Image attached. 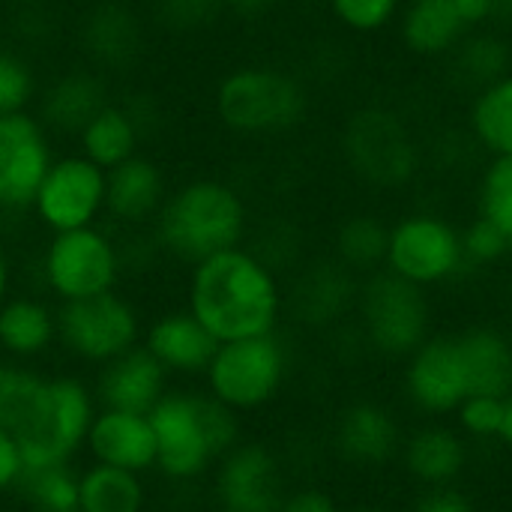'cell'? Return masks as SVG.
I'll return each mask as SVG.
<instances>
[{
	"mask_svg": "<svg viewBox=\"0 0 512 512\" xmlns=\"http://www.w3.org/2000/svg\"><path fill=\"white\" fill-rule=\"evenodd\" d=\"M282 306L285 297L273 264L246 246L225 249L192 267L186 309L219 345L276 333Z\"/></svg>",
	"mask_w": 512,
	"mask_h": 512,
	"instance_id": "obj_1",
	"label": "cell"
},
{
	"mask_svg": "<svg viewBox=\"0 0 512 512\" xmlns=\"http://www.w3.org/2000/svg\"><path fill=\"white\" fill-rule=\"evenodd\" d=\"M249 231V207L237 186L219 177H195L168 192L153 219L156 246L180 261L201 264L210 255L243 246Z\"/></svg>",
	"mask_w": 512,
	"mask_h": 512,
	"instance_id": "obj_2",
	"label": "cell"
},
{
	"mask_svg": "<svg viewBox=\"0 0 512 512\" xmlns=\"http://www.w3.org/2000/svg\"><path fill=\"white\" fill-rule=\"evenodd\" d=\"M147 417L156 432V468L177 483L204 477L240 444V414L210 393L168 390Z\"/></svg>",
	"mask_w": 512,
	"mask_h": 512,
	"instance_id": "obj_3",
	"label": "cell"
},
{
	"mask_svg": "<svg viewBox=\"0 0 512 512\" xmlns=\"http://www.w3.org/2000/svg\"><path fill=\"white\" fill-rule=\"evenodd\" d=\"M216 117L243 138L282 135L303 123L309 96L303 84L276 66L249 63L231 69L213 93Z\"/></svg>",
	"mask_w": 512,
	"mask_h": 512,
	"instance_id": "obj_4",
	"label": "cell"
},
{
	"mask_svg": "<svg viewBox=\"0 0 512 512\" xmlns=\"http://www.w3.org/2000/svg\"><path fill=\"white\" fill-rule=\"evenodd\" d=\"M96 420L93 390L69 375L45 378L42 402L33 420L15 435L24 471L72 462L84 447L87 432Z\"/></svg>",
	"mask_w": 512,
	"mask_h": 512,
	"instance_id": "obj_5",
	"label": "cell"
},
{
	"mask_svg": "<svg viewBox=\"0 0 512 512\" xmlns=\"http://www.w3.org/2000/svg\"><path fill=\"white\" fill-rule=\"evenodd\" d=\"M207 393L237 414L270 405L288 378V351L276 333L222 342L207 372Z\"/></svg>",
	"mask_w": 512,
	"mask_h": 512,
	"instance_id": "obj_6",
	"label": "cell"
},
{
	"mask_svg": "<svg viewBox=\"0 0 512 512\" xmlns=\"http://www.w3.org/2000/svg\"><path fill=\"white\" fill-rule=\"evenodd\" d=\"M42 285L60 303L117 291L123 273V252L117 240L99 225L51 234L42 249Z\"/></svg>",
	"mask_w": 512,
	"mask_h": 512,
	"instance_id": "obj_7",
	"label": "cell"
},
{
	"mask_svg": "<svg viewBox=\"0 0 512 512\" xmlns=\"http://www.w3.org/2000/svg\"><path fill=\"white\" fill-rule=\"evenodd\" d=\"M360 321L366 342L384 357H411L429 339V300L426 288L411 285L390 270L369 273L357 291Z\"/></svg>",
	"mask_w": 512,
	"mask_h": 512,
	"instance_id": "obj_8",
	"label": "cell"
},
{
	"mask_svg": "<svg viewBox=\"0 0 512 512\" xmlns=\"http://www.w3.org/2000/svg\"><path fill=\"white\" fill-rule=\"evenodd\" d=\"M342 150L351 171L378 189H399L420 168V147L411 129L387 108L357 111L345 126Z\"/></svg>",
	"mask_w": 512,
	"mask_h": 512,
	"instance_id": "obj_9",
	"label": "cell"
},
{
	"mask_svg": "<svg viewBox=\"0 0 512 512\" xmlns=\"http://www.w3.org/2000/svg\"><path fill=\"white\" fill-rule=\"evenodd\" d=\"M468 267L462 231L435 213H411L390 225L384 270L393 276L432 288L456 279Z\"/></svg>",
	"mask_w": 512,
	"mask_h": 512,
	"instance_id": "obj_10",
	"label": "cell"
},
{
	"mask_svg": "<svg viewBox=\"0 0 512 512\" xmlns=\"http://www.w3.org/2000/svg\"><path fill=\"white\" fill-rule=\"evenodd\" d=\"M57 342L78 360L105 366L141 345V315L117 291L60 303Z\"/></svg>",
	"mask_w": 512,
	"mask_h": 512,
	"instance_id": "obj_11",
	"label": "cell"
},
{
	"mask_svg": "<svg viewBox=\"0 0 512 512\" xmlns=\"http://www.w3.org/2000/svg\"><path fill=\"white\" fill-rule=\"evenodd\" d=\"M30 213L51 234L99 225L105 216V168L81 153L54 156Z\"/></svg>",
	"mask_w": 512,
	"mask_h": 512,
	"instance_id": "obj_12",
	"label": "cell"
},
{
	"mask_svg": "<svg viewBox=\"0 0 512 512\" xmlns=\"http://www.w3.org/2000/svg\"><path fill=\"white\" fill-rule=\"evenodd\" d=\"M54 162L51 132L30 111L0 117V210H30L42 177Z\"/></svg>",
	"mask_w": 512,
	"mask_h": 512,
	"instance_id": "obj_13",
	"label": "cell"
},
{
	"mask_svg": "<svg viewBox=\"0 0 512 512\" xmlns=\"http://www.w3.org/2000/svg\"><path fill=\"white\" fill-rule=\"evenodd\" d=\"M216 501L222 512H279L285 480L264 444H237L216 462Z\"/></svg>",
	"mask_w": 512,
	"mask_h": 512,
	"instance_id": "obj_14",
	"label": "cell"
},
{
	"mask_svg": "<svg viewBox=\"0 0 512 512\" xmlns=\"http://www.w3.org/2000/svg\"><path fill=\"white\" fill-rule=\"evenodd\" d=\"M405 390L414 408H420L429 417L456 414V408L471 396L456 336H429L408 357Z\"/></svg>",
	"mask_w": 512,
	"mask_h": 512,
	"instance_id": "obj_15",
	"label": "cell"
},
{
	"mask_svg": "<svg viewBox=\"0 0 512 512\" xmlns=\"http://www.w3.org/2000/svg\"><path fill=\"white\" fill-rule=\"evenodd\" d=\"M168 177L162 165L144 153L105 171V216L126 228L153 225L168 198Z\"/></svg>",
	"mask_w": 512,
	"mask_h": 512,
	"instance_id": "obj_16",
	"label": "cell"
},
{
	"mask_svg": "<svg viewBox=\"0 0 512 512\" xmlns=\"http://www.w3.org/2000/svg\"><path fill=\"white\" fill-rule=\"evenodd\" d=\"M165 393H168V372L144 345H135L132 351L105 363L93 390L99 408L132 411V414H150Z\"/></svg>",
	"mask_w": 512,
	"mask_h": 512,
	"instance_id": "obj_17",
	"label": "cell"
},
{
	"mask_svg": "<svg viewBox=\"0 0 512 512\" xmlns=\"http://www.w3.org/2000/svg\"><path fill=\"white\" fill-rule=\"evenodd\" d=\"M84 447L99 465L123 468L132 474L156 468V432L147 414L99 408Z\"/></svg>",
	"mask_w": 512,
	"mask_h": 512,
	"instance_id": "obj_18",
	"label": "cell"
},
{
	"mask_svg": "<svg viewBox=\"0 0 512 512\" xmlns=\"http://www.w3.org/2000/svg\"><path fill=\"white\" fill-rule=\"evenodd\" d=\"M141 345L159 360L168 375H204L219 348L210 330L189 309L159 315L147 327Z\"/></svg>",
	"mask_w": 512,
	"mask_h": 512,
	"instance_id": "obj_19",
	"label": "cell"
},
{
	"mask_svg": "<svg viewBox=\"0 0 512 512\" xmlns=\"http://www.w3.org/2000/svg\"><path fill=\"white\" fill-rule=\"evenodd\" d=\"M108 105V87L96 69H69L57 75L39 99V120L48 132L78 135L87 120Z\"/></svg>",
	"mask_w": 512,
	"mask_h": 512,
	"instance_id": "obj_20",
	"label": "cell"
},
{
	"mask_svg": "<svg viewBox=\"0 0 512 512\" xmlns=\"http://www.w3.org/2000/svg\"><path fill=\"white\" fill-rule=\"evenodd\" d=\"M399 444V423L378 402H357L336 423V450L351 465H387L396 456Z\"/></svg>",
	"mask_w": 512,
	"mask_h": 512,
	"instance_id": "obj_21",
	"label": "cell"
},
{
	"mask_svg": "<svg viewBox=\"0 0 512 512\" xmlns=\"http://www.w3.org/2000/svg\"><path fill=\"white\" fill-rule=\"evenodd\" d=\"M57 342V309L30 294H9L0 303V351L12 360H33Z\"/></svg>",
	"mask_w": 512,
	"mask_h": 512,
	"instance_id": "obj_22",
	"label": "cell"
},
{
	"mask_svg": "<svg viewBox=\"0 0 512 512\" xmlns=\"http://www.w3.org/2000/svg\"><path fill=\"white\" fill-rule=\"evenodd\" d=\"M402 459L417 483L429 489H444L462 477L468 465V447L462 435L447 426H423L405 441Z\"/></svg>",
	"mask_w": 512,
	"mask_h": 512,
	"instance_id": "obj_23",
	"label": "cell"
},
{
	"mask_svg": "<svg viewBox=\"0 0 512 512\" xmlns=\"http://www.w3.org/2000/svg\"><path fill=\"white\" fill-rule=\"evenodd\" d=\"M402 45L417 57L450 54L471 30L453 0H408L402 9Z\"/></svg>",
	"mask_w": 512,
	"mask_h": 512,
	"instance_id": "obj_24",
	"label": "cell"
},
{
	"mask_svg": "<svg viewBox=\"0 0 512 512\" xmlns=\"http://www.w3.org/2000/svg\"><path fill=\"white\" fill-rule=\"evenodd\" d=\"M471 393L507 396L512 390V342L495 327H471L456 336Z\"/></svg>",
	"mask_w": 512,
	"mask_h": 512,
	"instance_id": "obj_25",
	"label": "cell"
},
{
	"mask_svg": "<svg viewBox=\"0 0 512 512\" xmlns=\"http://www.w3.org/2000/svg\"><path fill=\"white\" fill-rule=\"evenodd\" d=\"M78 138V153L96 162L99 168L111 171L120 162L132 159L141 147V123L138 117L117 102L102 105L87 126L75 135Z\"/></svg>",
	"mask_w": 512,
	"mask_h": 512,
	"instance_id": "obj_26",
	"label": "cell"
},
{
	"mask_svg": "<svg viewBox=\"0 0 512 512\" xmlns=\"http://www.w3.org/2000/svg\"><path fill=\"white\" fill-rule=\"evenodd\" d=\"M138 45H141L138 18L117 3L96 6L84 21V48L93 57V63L105 69L126 66L138 54Z\"/></svg>",
	"mask_w": 512,
	"mask_h": 512,
	"instance_id": "obj_27",
	"label": "cell"
},
{
	"mask_svg": "<svg viewBox=\"0 0 512 512\" xmlns=\"http://www.w3.org/2000/svg\"><path fill=\"white\" fill-rule=\"evenodd\" d=\"M354 300V282L351 270L339 261L315 264L306 270V276L297 282V315L309 324H330L336 321Z\"/></svg>",
	"mask_w": 512,
	"mask_h": 512,
	"instance_id": "obj_28",
	"label": "cell"
},
{
	"mask_svg": "<svg viewBox=\"0 0 512 512\" xmlns=\"http://www.w3.org/2000/svg\"><path fill=\"white\" fill-rule=\"evenodd\" d=\"M468 126L489 156H512V69L477 90Z\"/></svg>",
	"mask_w": 512,
	"mask_h": 512,
	"instance_id": "obj_29",
	"label": "cell"
},
{
	"mask_svg": "<svg viewBox=\"0 0 512 512\" xmlns=\"http://www.w3.org/2000/svg\"><path fill=\"white\" fill-rule=\"evenodd\" d=\"M147 489L141 474L99 465L81 471L78 477V512H144Z\"/></svg>",
	"mask_w": 512,
	"mask_h": 512,
	"instance_id": "obj_30",
	"label": "cell"
},
{
	"mask_svg": "<svg viewBox=\"0 0 512 512\" xmlns=\"http://www.w3.org/2000/svg\"><path fill=\"white\" fill-rule=\"evenodd\" d=\"M390 228L375 216H351L336 234V261L351 273H378L387 261Z\"/></svg>",
	"mask_w": 512,
	"mask_h": 512,
	"instance_id": "obj_31",
	"label": "cell"
},
{
	"mask_svg": "<svg viewBox=\"0 0 512 512\" xmlns=\"http://www.w3.org/2000/svg\"><path fill=\"white\" fill-rule=\"evenodd\" d=\"M45 378L21 363H0V429L18 435L42 402Z\"/></svg>",
	"mask_w": 512,
	"mask_h": 512,
	"instance_id": "obj_32",
	"label": "cell"
},
{
	"mask_svg": "<svg viewBox=\"0 0 512 512\" xmlns=\"http://www.w3.org/2000/svg\"><path fill=\"white\" fill-rule=\"evenodd\" d=\"M453 60H456V72L459 78L468 84H474L477 90L486 87L489 81H495L498 75H504L512 69L510 45L498 36V33H486V30H471L456 48H453Z\"/></svg>",
	"mask_w": 512,
	"mask_h": 512,
	"instance_id": "obj_33",
	"label": "cell"
},
{
	"mask_svg": "<svg viewBox=\"0 0 512 512\" xmlns=\"http://www.w3.org/2000/svg\"><path fill=\"white\" fill-rule=\"evenodd\" d=\"M78 471L72 468V462H60V465H45V468H27L21 471L18 480V492L24 495V501L39 510H78Z\"/></svg>",
	"mask_w": 512,
	"mask_h": 512,
	"instance_id": "obj_34",
	"label": "cell"
},
{
	"mask_svg": "<svg viewBox=\"0 0 512 512\" xmlns=\"http://www.w3.org/2000/svg\"><path fill=\"white\" fill-rule=\"evenodd\" d=\"M477 207L483 219L498 225L504 237L510 240L512 255V156H492L483 177H480V195Z\"/></svg>",
	"mask_w": 512,
	"mask_h": 512,
	"instance_id": "obj_35",
	"label": "cell"
},
{
	"mask_svg": "<svg viewBox=\"0 0 512 512\" xmlns=\"http://www.w3.org/2000/svg\"><path fill=\"white\" fill-rule=\"evenodd\" d=\"M36 93H39V81L33 66L24 60V54L12 48H0V117L27 111Z\"/></svg>",
	"mask_w": 512,
	"mask_h": 512,
	"instance_id": "obj_36",
	"label": "cell"
},
{
	"mask_svg": "<svg viewBox=\"0 0 512 512\" xmlns=\"http://www.w3.org/2000/svg\"><path fill=\"white\" fill-rule=\"evenodd\" d=\"M330 12L351 33H381L402 12V0H330Z\"/></svg>",
	"mask_w": 512,
	"mask_h": 512,
	"instance_id": "obj_37",
	"label": "cell"
},
{
	"mask_svg": "<svg viewBox=\"0 0 512 512\" xmlns=\"http://www.w3.org/2000/svg\"><path fill=\"white\" fill-rule=\"evenodd\" d=\"M456 417H459L462 432H468L471 438H477V441L498 438L501 435V423H504V399L501 396L471 393L456 408Z\"/></svg>",
	"mask_w": 512,
	"mask_h": 512,
	"instance_id": "obj_38",
	"label": "cell"
},
{
	"mask_svg": "<svg viewBox=\"0 0 512 512\" xmlns=\"http://www.w3.org/2000/svg\"><path fill=\"white\" fill-rule=\"evenodd\" d=\"M462 246H465V258L468 264H498L501 258L510 255V240L504 237V231L498 225H492L489 219L477 216L465 231H462Z\"/></svg>",
	"mask_w": 512,
	"mask_h": 512,
	"instance_id": "obj_39",
	"label": "cell"
},
{
	"mask_svg": "<svg viewBox=\"0 0 512 512\" xmlns=\"http://www.w3.org/2000/svg\"><path fill=\"white\" fill-rule=\"evenodd\" d=\"M222 6H225V0H162V18L171 21V27L198 30V27H204Z\"/></svg>",
	"mask_w": 512,
	"mask_h": 512,
	"instance_id": "obj_40",
	"label": "cell"
},
{
	"mask_svg": "<svg viewBox=\"0 0 512 512\" xmlns=\"http://www.w3.org/2000/svg\"><path fill=\"white\" fill-rule=\"evenodd\" d=\"M279 512H342L339 504L333 501L330 492L324 489H315V486H306V489H297L291 495H285Z\"/></svg>",
	"mask_w": 512,
	"mask_h": 512,
	"instance_id": "obj_41",
	"label": "cell"
},
{
	"mask_svg": "<svg viewBox=\"0 0 512 512\" xmlns=\"http://www.w3.org/2000/svg\"><path fill=\"white\" fill-rule=\"evenodd\" d=\"M21 471H24V462H21L18 441L12 432L0 429V492L15 489L21 480Z\"/></svg>",
	"mask_w": 512,
	"mask_h": 512,
	"instance_id": "obj_42",
	"label": "cell"
},
{
	"mask_svg": "<svg viewBox=\"0 0 512 512\" xmlns=\"http://www.w3.org/2000/svg\"><path fill=\"white\" fill-rule=\"evenodd\" d=\"M414 512H474V507L468 504L465 495H459V492H453L450 486H444V489L426 492V495L420 498V504H417V510Z\"/></svg>",
	"mask_w": 512,
	"mask_h": 512,
	"instance_id": "obj_43",
	"label": "cell"
},
{
	"mask_svg": "<svg viewBox=\"0 0 512 512\" xmlns=\"http://www.w3.org/2000/svg\"><path fill=\"white\" fill-rule=\"evenodd\" d=\"M456 12L468 24V30H483L495 21V6L498 0H453Z\"/></svg>",
	"mask_w": 512,
	"mask_h": 512,
	"instance_id": "obj_44",
	"label": "cell"
},
{
	"mask_svg": "<svg viewBox=\"0 0 512 512\" xmlns=\"http://www.w3.org/2000/svg\"><path fill=\"white\" fill-rule=\"evenodd\" d=\"M270 6L273 0H225V9H231L237 18H246V21L261 18Z\"/></svg>",
	"mask_w": 512,
	"mask_h": 512,
	"instance_id": "obj_45",
	"label": "cell"
},
{
	"mask_svg": "<svg viewBox=\"0 0 512 512\" xmlns=\"http://www.w3.org/2000/svg\"><path fill=\"white\" fill-rule=\"evenodd\" d=\"M12 294V264L6 258V252L0 249V303Z\"/></svg>",
	"mask_w": 512,
	"mask_h": 512,
	"instance_id": "obj_46",
	"label": "cell"
},
{
	"mask_svg": "<svg viewBox=\"0 0 512 512\" xmlns=\"http://www.w3.org/2000/svg\"><path fill=\"white\" fill-rule=\"evenodd\" d=\"M501 444H507L512 450V390L504 396V423H501Z\"/></svg>",
	"mask_w": 512,
	"mask_h": 512,
	"instance_id": "obj_47",
	"label": "cell"
},
{
	"mask_svg": "<svg viewBox=\"0 0 512 512\" xmlns=\"http://www.w3.org/2000/svg\"><path fill=\"white\" fill-rule=\"evenodd\" d=\"M351 512H387L384 507H372V504H366V507H357V510Z\"/></svg>",
	"mask_w": 512,
	"mask_h": 512,
	"instance_id": "obj_48",
	"label": "cell"
},
{
	"mask_svg": "<svg viewBox=\"0 0 512 512\" xmlns=\"http://www.w3.org/2000/svg\"><path fill=\"white\" fill-rule=\"evenodd\" d=\"M9 3H15V6H36V3H42V0H9Z\"/></svg>",
	"mask_w": 512,
	"mask_h": 512,
	"instance_id": "obj_49",
	"label": "cell"
},
{
	"mask_svg": "<svg viewBox=\"0 0 512 512\" xmlns=\"http://www.w3.org/2000/svg\"><path fill=\"white\" fill-rule=\"evenodd\" d=\"M39 512H78V510H39Z\"/></svg>",
	"mask_w": 512,
	"mask_h": 512,
	"instance_id": "obj_50",
	"label": "cell"
}]
</instances>
